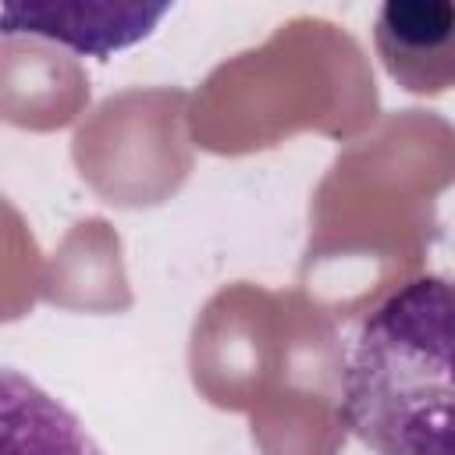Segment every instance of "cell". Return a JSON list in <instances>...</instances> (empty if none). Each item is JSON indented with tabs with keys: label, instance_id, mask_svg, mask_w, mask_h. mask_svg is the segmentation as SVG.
I'll return each instance as SVG.
<instances>
[{
	"label": "cell",
	"instance_id": "obj_1",
	"mask_svg": "<svg viewBox=\"0 0 455 455\" xmlns=\"http://www.w3.org/2000/svg\"><path fill=\"white\" fill-rule=\"evenodd\" d=\"M341 423L373 455H455V277L398 284L355 331Z\"/></svg>",
	"mask_w": 455,
	"mask_h": 455
},
{
	"label": "cell",
	"instance_id": "obj_2",
	"mask_svg": "<svg viewBox=\"0 0 455 455\" xmlns=\"http://www.w3.org/2000/svg\"><path fill=\"white\" fill-rule=\"evenodd\" d=\"M373 46L398 89H455V0H387L373 21Z\"/></svg>",
	"mask_w": 455,
	"mask_h": 455
},
{
	"label": "cell",
	"instance_id": "obj_3",
	"mask_svg": "<svg viewBox=\"0 0 455 455\" xmlns=\"http://www.w3.org/2000/svg\"><path fill=\"white\" fill-rule=\"evenodd\" d=\"M167 11L171 4H7L4 32H32L78 53L107 57L146 39Z\"/></svg>",
	"mask_w": 455,
	"mask_h": 455
},
{
	"label": "cell",
	"instance_id": "obj_4",
	"mask_svg": "<svg viewBox=\"0 0 455 455\" xmlns=\"http://www.w3.org/2000/svg\"><path fill=\"white\" fill-rule=\"evenodd\" d=\"M0 412L4 455H100L82 419L18 370H4Z\"/></svg>",
	"mask_w": 455,
	"mask_h": 455
}]
</instances>
